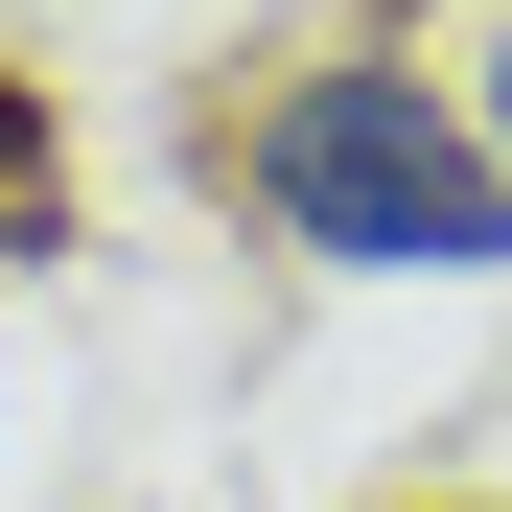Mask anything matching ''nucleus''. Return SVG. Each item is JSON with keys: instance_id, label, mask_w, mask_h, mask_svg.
Instances as JSON below:
<instances>
[{"instance_id": "1", "label": "nucleus", "mask_w": 512, "mask_h": 512, "mask_svg": "<svg viewBox=\"0 0 512 512\" xmlns=\"http://www.w3.org/2000/svg\"><path fill=\"white\" fill-rule=\"evenodd\" d=\"M187 187L303 280H512V163L466 140V70L419 24H303L187 117Z\"/></svg>"}, {"instance_id": "3", "label": "nucleus", "mask_w": 512, "mask_h": 512, "mask_svg": "<svg viewBox=\"0 0 512 512\" xmlns=\"http://www.w3.org/2000/svg\"><path fill=\"white\" fill-rule=\"evenodd\" d=\"M466 140L512 163V0H489V24H466Z\"/></svg>"}, {"instance_id": "2", "label": "nucleus", "mask_w": 512, "mask_h": 512, "mask_svg": "<svg viewBox=\"0 0 512 512\" xmlns=\"http://www.w3.org/2000/svg\"><path fill=\"white\" fill-rule=\"evenodd\" d=\"M0 256H70V140H47L24 70H0Z\"/></svg>"}]
</instances>
